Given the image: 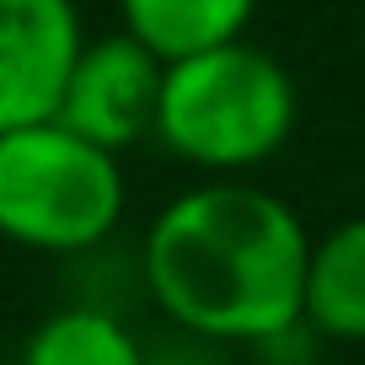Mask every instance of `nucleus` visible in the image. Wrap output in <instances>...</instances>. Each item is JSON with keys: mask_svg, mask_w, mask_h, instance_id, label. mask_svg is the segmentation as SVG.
<instances>
[{"mask_svg": "<svg viewBox=\"0 0 365 365\" xmlns=\"http://www.w3.org/2000/svg\"><path fill=\"white\" fill-rule=\"evenodd\" d=\"M312 237L301 215L242 178L178 194L145 231V290L178 328L220 344H274L301 328Z\"/></svg>", "mask_w": 365, "mask_h": 365, "instance_id": "f257e3e1", "label": "nucleus"}, {"mask_svg": "<svg viewBox=\"0 0 365 365\" xmlns=\"http://www.w3.org/2000/svg\"><path fill=\"white\" fill-rule=\"evenodd\" d=\"M161 70H167V59L124 27L108 38H86L65 76L54 118L118 156V150H129L135 140H145L156 129Z\"/></svg>", "mask_w": 365, "mask_h": 365, "instance_id": "20e7f679", "label": "nucleus"}, {"mask_svg": "<svg viewBox=\"0 0 365 365\" xmlns=\"http://www.w3.org/2000/svg\"><path fill=\"white\" fill-rule=\"evenodd\" d=\"M258 11V0H118L124 33H135L161 59H182L242 38Z\"/></svg>", "mask_w": 365, "mask_h": 365, "instance_id": "0eeeda50", "label": "nucleus"}, {"mask_svg": "<svg viewBox=\"0 0 365 365\" xmlns=\"http://www.w3.org/2000/svg\"><path fill=\"white\" fill-rule=\"evenodd\" d=\"M22 365H145V354L118 317L91 307H65L33 328Z\"/></svg>", "mask_w": 365, "mask_h": 365, "instance_id": "6e6552de", "label": "nucleus"}, {"mask_svg": "<svg viewBox=\"0 0 365 365\" xmlns=\"http://www.w3.org/2000/svg\"><path fill=\"white\" fill-rule=\"evenodd\" d=\"M124 215V167L59 118L0 129V237L33 252H86Z\"/></svg>", "mask_w": 365, "mask_h": 365, "instance_id": "7ed1b4c3", "label": "nucleus"}, {"mask_svg": "<svg viewBox=\"0 0 365 365\" xmlns=\"http://www.w3.org/2000/svg\"><path fill=\"white\" fill-rule=\"evenodd\" d=\"M81 43L76 0H0V129L54 118Z\"/></svg>", "mask_w": 365, "mask_h": 365, "instance_id": "39448f33", "label": "nucleus"}, {"mask_svg": "<svg viewBox=\"0 0 365 365\" xmlns=\"http://www.w3.org/2000/svg\"><path fill=\"white\" fill-rule=\"evenodd\" d=\"M301 322L317 328L322 339L365 344V215L312 237Z\"/></svg>", "mask_w": 365, "mask_h": 365, "instance_id": "423d86ee", "label": "nucleus"}, {"mask_svg": "<svg viewBox=\"0 0 365 365\" xmlns=\"http://www.w3.org/2000/svg\"><path fill=\"white\" fill-rule=\"evenodd\" d=\"M296 129V81L269 48L226 38L215 48L167 59L150 135L178 161L215 178L263 167Z\"/></svg>", "mask_w": 365, "mask_h": 365, "instance_id": "f03ea898", "label": "nucleus"}]
</instances>
